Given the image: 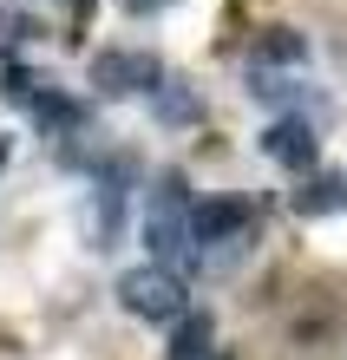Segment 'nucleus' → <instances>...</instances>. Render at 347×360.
<instances>
[{"label":"nucleus","mask_w":347,"mask_h":360,"mask_svg":"<svg viewBox=\"0 0 347 360\" xmlns=\"http://www.w3.org/2000/svg\"><path fill=\"white\" fill-rule=\"evenodd\" d=\"M243 243H249V210L236 203V197L190 203V269L223 275V269H236Z\"/></svg>","instance_id":"f257e3e1"},{"label":"nucleus","mask_w":347,"mask_h":360,"mask_svg":"<svg viewBox=\"0 0 347 360\" xmlns=\"http://www.w3.org/2000/svg\"><path fill=\"white\" fill-rule=\"evenodd\" d=\"M190 184L170 171L151 190V210H144V249L151 262H170V269H190Z\"/></svg>","instance_id":"f03ea898"},{"label":"nucleus","mask_w":347,"mask_h":360,"mask_svg":"<svg viewBox=\"0 0 347 360\" xmlns=\"http://www.w3.org/2000/svg\"><path fill=\"white\" fill-rule=\"evenodd\" d=\"M118 302L138 314V321H158L170 328L177 314L190 308V288H184V269H170V262H144V269H125L118 275Z\"/></svg>","instance_id":"7ed1b4c3"},{"label":"nucleus","mask_w":347,"mask_h":360,"mask_svg":"<svg viewBox=\"0 0 347 360\" xmlns=\"http://www.w3.org/2000/svg\"><path fill=\"white\" fill-rule=\"evenodd\" d=\"M164 79V66L138 46H105L92 59V92L99 98H151V86Z\"/></svg>","instance_id":"20e7f679"},{"label":"nucleus","mask_w":347,"mask_h":360,"mask_svg":"<svg viewBox=\"0 0 347 360\" xmlns=\"http://www.w3.org/2000/svg\"><path fill=\"white\" fill-rule=\"evenodd\" d=\"M263 158L275 164V171H301V177H308V171H315V158H321L315 118H301V112H275V118L263 124Z\"/></svg>","instance_id":"39448f33"},{"label":"nucleus","mask_w":347,"mask_h":360,"mask_svg":"<svg viewBox=\"0 0 347 360\" xmlns=\"http://www.w3.org/2000/svg\"><path fill=\"white\" fill-rule=\"evenodd\" d=\"M79 223H85V243H92V249H112V243H118V223H125V177L112 171V164L92 171V190H85Z\"/></svg>","instance_id":"423d86ee"},{"label":"nucleus","mask_w":347,"mask_h":360,"mask_svg":"<svg viewBox=\"0 0 347 360\" xmlns=\"http://www.w3.org/2000/svg\"><path fill=\"white\" fill-rule=\"evenodd\" d=\"M59 92H66V86H53V79L33 72V66H13V59H7V72H0V98H7L13 112H27V118H39Z\"/></svg>","instance_id":"0eeeda50"},{"label":"nucleus","mask_w":347,"mask_h":360,"mask_svg":"<svg viewBox=\"0 0 347 360\" xmlns=\"http://www.w3.org/2000/svg\"><path fill=\"white\" fill-rule=\"evenodd\" d=\"M289 203H295V217H308V223L341 217V210H347V177H341V171H328V177H301V184L289 190Z\"/></svg>","instance_id":"6e6552de"},{"label":"nucleus","mask_w":347,"mask_h":360,"mask_svg":"<svg viewBox=\"0 0 347 360\" xmlns=\"http://www.w3.org/2000/svg\"><path fill=\"white\" fill-rule=\"evenodd\" d=\"M210 341H216L210 314H203V308H184L177 321H170V347H164V360H210Z\"/></svg>","instance_id":"1a4fd4ad"},{"label":"nucleus","mask_w":347,"mask_h":360,"mask_svg":"<svg viewBox=\"0 0 347 360\" xmlns=\"http://www.w3.org/2000/svg\"><path fill=\"white\" fill-rule=\"evenodd\" d=\"M151 118H158V124H197L203 98L190 92L184 79H158V86H151Z\"/></svg>","instance_id":"9d476101"},{"label":"nucleus","mask_w":347,"mask_h":360,"mask_svg":"<svg viewBox=\"0 0 347 360\" xmlns=\"http://www.w3.org/2000/svg\"><path fill=\"white\" fill-rule=\"evenodd\" d=\"M301 59H308V39H301L295 27H269L263 39H255V53H249V66H275V72H295Z\"/></svg>","instance_id":"9b49d317"},{"label":"nucleus","mask_w":347,"mask_h":360,"mask_svg":"<svg viewBox=\"0 0 347 360\" xmlns=\"http://www.w3.org/2000/svg\"><path fill=\"white\" fill-rule=\"evenodd\" d=\"M118 7H125V13H138V20H144V13H164V7H170V0H118Z\"/></svg>","instance_id":"f8f14e48"},{"label":"nucleus","mask_w":347,"mask_h":360,"mask_svg":"<svg viewBox=\"0 0 347 360\" xmlns=\"http://www.w3.org/2000/svg\"><path fill=\"white\" fill-rule=\"evenodd\" d=\"M0 158H7V151H0Z\"/></svg>","instance_id":"ddd939ff"}]
</instances>
